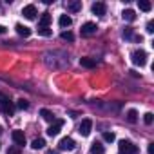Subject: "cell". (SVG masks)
<instances>
[{"label": "cell", "mask_w": 154, "mask_h": 154, "mask_svg": "<svg viewBox=\"0 0 154 154\" xmlns=\"http://www.w3.org/2000/svg\"><path fill=\"white\" fill-rule=\"evenodd\" d=\"M51 24V15L49 13H44L42 18H40V27H47Z\"/></svg>", "instance_id": "obj_18"}, {"label": "cell", "mask_w": 154, "mask_h": 154, "mask_svg": "<svg viewBox=\"0 0 154 154\" xmlns=\"http://www.w3.org/2000/svg\"><path fill=\"white\" fill-rule=\"evenodd\" d=\"M62 125H63V120H56V122L47 129V134H49V136H58V132H60Z\"/></svg>", "instance_id": "obj_8"}, {"label": "cell", "mask_w": 154, "mask_h": 154, "mask_svg": "<svg viewBox=\"0 0 154 154\" xmlns=\"http://www.w3.org/2000/svg\"><path fill=\"white\" fill-rule=\"evenodd\" d=\"M147 33H154V24H152V22L147 24Z\"/></svg>", "instance_id": "obj_29"}, {"label": "cell", "mask_w": 154, "mask_h": 154, "mask_svg": "<svg viewBox=\"0 0 154 154\" xmlns=\"http://www.w3.org/2000/svg\"><path fill=\"white\" fill-rule=\"evenodd\" d=\"M4 33H6V27H4V26H0V35H4Z\"/></svg>", "instance_id": "obj_31"}, {"label": "cell", "mask_w": 154, "mask_h": 154, "mask_svg": "<svg viewBox=\"0 0 154 154\" xmlns=\"http://www.w3.org/2000/svg\"><path fill=\"white\" fill-rule=\"evenodd\" d=\"M60 36H62V40H67V42H72V40H74V35L69 33V31H63Z\"/></svg>", "instance_id": "obj_22"}, {"label": "cell", "mask_w": 154, "mask_h": 154, "mask_svg": "<svg viewBox=\"0 0 154 154\" xmlns=\"http://www.w3.org/2000/svg\"><path fill=\"white\" fill-rule=\"evenodd\" d=\"M91 154H103V145H100V143H93V147H91Z\"/></svg>", "instance_id": "obj_21"}, {"label": "cell", "mask_w": 154, "mask_h": 154, "mask_svg": "<svg viewBox=\"0 0 154 154\" xmlns=\"http://www.w3.org/2000/svg\"><path fill=\"white\" fill-rule=\"evenodd\" d=\"M96 29H98V27H96V24L87 22V24H84V26H82V35H87V36H89V35H94V33H96Z\"/></svg>", "instance_id": "obj_9"}, {"label": "cell", "mask_w": 154, "mask_h": 154, "mask_svg": "<svg viewBox=\"0 0 154 154\" xmlns=\"http://www.w3.org/2000/svg\"><path fill=\"white\" fill-rule=\"evenodd\" d=\"M123 36H125V38H134V35H132V27H125Z\"/></svg>", "instance_id": "obj_27"}, {"label": "cell", "mask_w": 154, "mask_h": 154, "mask_svg": "<svg viewBox=\"0 0 154 154\" xmlns=\"http://www.w3.org/2000/svg\"><path fill=\"white\" fill-rule=\"evenodd\" d=\"M58 24H60V27H69V26L72 24V18H71L69 15H62L60 20H58Z\"/></svg>", "instance_id": "obj_14"}, {"label": "cell", "mask_w": 154, "mask_h": 154, "mask_svg": "<svg viewBox=\"0 0 154 154\" xmlns=\"http://www.w3.org/2000/svg\"><path fill=\"white\" fill-rule=\"evenodd\" d=\"M31 147H33L35 150H38V149H44V147H45V140H44V138H36V140H33Z\"/></svg>", "instance_id": "obj_16"}, {"label": "cell", "mask_w": 154, "mask_h": 154, "mask_svg": "<svg viewBox=\"0 0 154 154\" xmlns=\"http://www.w3.org/2000/svg\"><path fill=\"white\" fill-rule=\"evenodd\" d=\"M147 152H149V154H154V143H149V147H147Z\"/></svg>", "instance_id": "obj_30"}, {"label": "cell", "mask_w": 154, "mask_h": 154, "mask_svg": "<svg viewBox=\"0 0 154 154\" xmlns=\"http://www.w3.org/2000/svg\"><path fill=\"white\" fill-rule=\"evenodd\" d=\"M0 109H2V112L6 114V116H13L15 114V105H13V102L8 98L6 102H2L0 103Z\"/></svg>", "instance_id": "obj_5"}, {"label": "cell", "mask_w": 154, "mask_h": 154, "mask_svg": "<svg viewBox=\"0 0 154 154\" xmlns=\"http://www.w3.org/2000/svg\"><path fill=\"white\" fill-rule=\"evenodd\" d=\"M91 129H93V122H91L89 118H85V120H82V123H80V127H78V132H80L82 136H89V134H91Z\"/></svg>", "instance_id": "obj_4"}, {"label": "cell", "mask_w": 154, "mask_h": 154, "mask_svg": "<svg viewBox=\"0 0 154 154\" xmlns=\"http://www.w3.org/2000/svg\"><path fill=\"white\" fill-rule=\"evenodd\" d=\"M17 33H18L20 36H29V35H31V29H29L27 26H22V24H17Z\"/></svg>", "instance_id": "obj_15"}, {"label": "cell", "mask_w": 154, "mask_h": 154, "mask_svg": "<svg viewBox=\"0 0 154 154\" xmlns=\"http://www.w3.org/2000/svg\"><path fill=\"white\" fill-rule=\"evenodd\" d=\"M11 138H13V141H15L18 147H24V145H26V136H24L22 131H13Z\"/></svg>", "instance_id": "obj_6"}, {"label": "cell", "mask_w": 154, "mask_h": 154, "mask_svg": "<svg viewBox=\"0 0 154 154\" xmlns=\"http://www.w3.org/2000/svg\"><path fill=\"white\" fill-rule=\"evenodd\" d=\"M152 120H154L152 112H145V116H143V122H145L147 125H150V123H152Z\"/></svg>", "instance_id": "obj_25"}, {"label": "cell", "mask_w": 154, "mask_h": 154, "mask_svg": "<svg viewBox=\"0 0 154 154\" xmlns=\"http://www.w3.org/2000/svg\"><path fill=\"white\" fill-rule=\"evenodd\" d=\"M80 65H82V67H87V69H93V67H96V60L84 56V58H80Z\"/></svg>", "instance_id": "obj_11"}, {"label": "cell", "mask_w": 154, "mask_h": 154, "mask_svg": "<svg viewBox=\"0 0 154 154\" xmlns=\"http://www.w3.org/2000/svg\"><path fill=\"white\" fill-rule=\"evenodd\" d=\"M138 8H140L141 11H145V13H147V11H150V9H152V4H150V2H147V0H138Z\"/></svg>", "instance_id": "obj_17"}, {"label": "cell", "mask_w": 154, "mask_h": 154, "mask_svg": "<svg viewBox=\"0 0 154 154\" xmlns=\"http://www.w3.org/2000/svg\"><path fill=\"white\" fill-rule=\"evenodd\" d=\"M40 114H42V118H44L45 122H53V120H54V116H53V112H51L49 109H42Z\"/></svg>", "instance_id": "obj_19"}, {"label": "cell", "mask_w": 154, "mask_h": 154, "mask_svg": "<svg viewBox=\"0 0 154 154\" xmlns=\"http://www.w3.org/2000/svg\"><path fill=\"white\" fill-rule=\"evenodd\" d=\"M17 105H18V109H27V107H29V102H27V100H24V98H20Z\"/></svg>", "instance_id": "obj_24"}, {"label": "cell", "mask_w": 154, "mask_h": 154, "mask_svg": "<svg viewBox=\"0 0 154 154\" xmlns=\"http://www.w3.org/2000/svg\"><path fill=\"white\" fill-rule=\"evenodd\" d=\"M0 132H2V129H0Z\"/></svg>", "instance_id": "obj_32"}, {"label": "cell", "mask_w": 154, "mask_h": 154, "mask_svg": "<svg viewBox=\"0 0 154 154\" xmlns=\"http://www.w3.org/2000/svg\"><path fill=\"white\" fill-rule=\"evenodd\" d=\"M38 35H42V36H51L53 31H51L49 27H40V29H38Z\"/></svg>", "instance_id": "obj_23"}, {"label": "cell", "mask_w": 154, "mask_h": 154, "mask_svg": "<svg viewBox=\"0 0 154 154\" xmlns=\"http://www.w3.org/2000/svg\"><path fill=\"white\" fill-rule=\"evenodd\" d=\"M74 147H76V143H74V140H72V138H69V136L62 138V140H60V143H58V149H60V150H72Z\"/></svg>", "instance_id": "obj_3"}, {"label": "cell", "mask_w": 154, "mask_h": 154, "mask_svg": "<svg viewBox=\"0 0 154 154\" xmlns=\"http://www.w3.org/2000/svg\"><path fill=\"white\" fill-rule=\"evenodd\" d=\"M127 120H129L131 123H136V122H138V112H136L134 109H131V111L127 112Z\"/></svg>", "instance_id": "obj_20"}, {"label": "cell", "mask_w": 154, "mask_h": 154, "mask_svg": "<svg viewBox=\"0 0 154 154\" xmlns=\"http://www.w3.org/2000/svg\"><path fill=\"white\" fill-rule=\"evenodd\" d=\"M8 154H20V150H18V147H9Z\"/></svg>", "instance_id": "obj_28"}, {"label": "cell", "mask_w": 154, "mask_h": 154, "mask_svg": "<svg viewBox=\"0 0 154 154\" xmlns=\"http://www.w3.org/2000/svg\"><path fill=\"white\" fill-rule=\"evenodd\" d=\"M114 138H116V136H114L112 132H103V140H105V141L112 143V141H114Z\"/></svg>", "instance_id": "obj_26"}, {"label": "cell", "mask_w": 154, "mask_h": 154, "mask_svg": "<svg viewBox=\"0 0 154 154\" xmlns=\"http://www.w3.org/2000/svg\"><path fill=\"white\" fill-rule=\"evenodd\" d=\"M67 9H69L71 13L80 11V9H82V2H80V0H71V2H67Z\"/></svg>", "instance_id": "obj_12"}, {"label": "cell", "mask_w": 154, "mask_h": 154, "mask_svg": "<svg viewBox=\"0 0 154 154\" xmlns=\"http://www.w3.org/2000/svg\"><path fill=\"white\" fill-rule=\"evenodd\" d=\"M131 58H132V63H134V65L143 67V65L147 63V53H145L143 49H136V51H132Z\"/></svg>", "instance_id": "obj_1"}, {"label": "cell", "mask_w": 154, "mask_h": 154, "mask_svg": "<svg viewBox=\"0 0 154 154\" xmlns=\"http://www.w3.org/2000/svg\"><path fill=\"white\" fill-rule=\"evenodd\" d=\"M118 149H120L122 154H136L138 152V147L132 141H129V140H122L120 145H118Z\"/></svg>", "instance_id": "obj_2"}, {"label": "cell", "mask_w": 154, "mask_h": 154, "mask_svg": "<svg viewBox=\"0 0 154 154\" xmlns=\"http://www.w3.org/2000/svg\"><path fill=\"white\" fill-rule=\"evenodd\" d=\"M122 17H123V20H127V22H134V20H136V13H134L132 9H125V11L122 13Z\"/></svg>", "instance_id": "obj_13"}, {"label": "cell", "mask_w": 154, "mask_h": 154, "mask_svg": "<svg viewBox=\"0 0 154 154\" xmlns=\"http://www.w3.org/2000/svg\"><path fill=\"white\" fill-rule=\"evenodd\" d=\"M91 11H93L94 15L102 17V15H105V4H103V2H96V4L91 6Z\"/></svg>", "instance_id": "obj_10"}, {"label": "cell", "mask_w": 154, "mask_h": 154, "mask_svg": "<svg viewBox=\"0 0 154 154\" xmlns=\"http://www.w3.org/2000/svg\"><path fill=\"white\" fill-rule=\"evenodd\" d=\"M22 15H24L27 20H33V18L36 17V8H35L33 4H29V6H26V8L22 9Z\"/></svg>", "instance_id": "obj_7"}]
</instances>
